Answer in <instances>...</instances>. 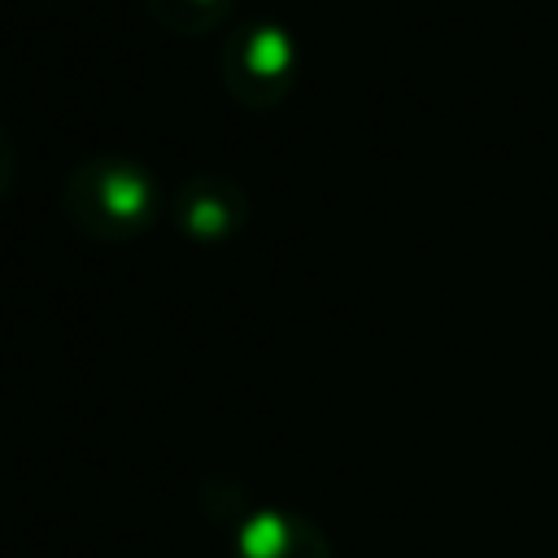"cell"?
Here are the masks:
<instances>
[{"label": "cell", "mask_w": 558, "mask_h": 558, "mask_svg": "<svg viewBox=\"0 0 558 558\" xmlns=\"http://www.w3.org/2000/svg\"><path fill=\"white\" fill-rule=\"evenodd\" d=\"M61 209L83 235L118 244L140 235L161 214V183L135 157L92 153L65 170Z\"/></svg>", "instance_id": "1"}, {"label": "cell", "mask_w": 558, "mask_h": 558, "mask_svg": "<svg viewBox=\"0 0 558 558\" xmlns=\"http://www.w3.org/2000/svg\"><path fill=\"white\" fill-rule=\"evenodd\" d=\"M235 0H148L153 17L174 35H205L227 22Z\"/></svg>", "instance_id": "5"}, {"label": "cell", "mask_w": 558, "mask_h": 558, "mask_svg": "<svg viewBox=\"0 0 558 558\" xmlns=\"http://www.w3.org/2000/svg\"><path fill=\"white\" fill-rule=\"evenodd\" d=\"M13 174H17V148H13V140H9V131H4V122H0V196L9 192Z\"/></svg>", "instance_id": "6"}, {"label": "cell", "mask_w": 558, "mask_h": 558, "mask_svg": "<svg viewBox=\"0 0 558 558\" xmlns=\"http://www.w3.org/2000/svg\"><path fill=\"white\" fill-rule=\"evenodd\" d=\"M170 218L179 222L183 235H192L201 244H222L248 222V192L235 174L196 170V174L179 179V187L170 196Z\"/></svg>", "instance_id": "3"}, {"label": "cell", "mask_w": 558, "mask_h": 558, "mask_svg": "<svg viewBox=\"0 0 558 558\" xmlns=\"http://www.w3.org/2000/svg\"><path fill=\"white\" fill-rule=\"evenodd\" d=\"M235 558H331V545L305 514L266 506L235 532Z\"/></svg>", "instance_id": "4"}, {"label": "cell", "mask_w": 558, "mask_h": 558, "mask_svg": "<svg viewBox=\"0 0 558 558\" xmlns=\"http://www.w3.org/2000/svg\"><path fill=\"white\" fill-rule=\"evenodd\" d=\"M222 83L240 105H275L296 78V39L275 17L240 22L222 39Z\"/></svg>", "instance_id": "2"}]
</instances>
